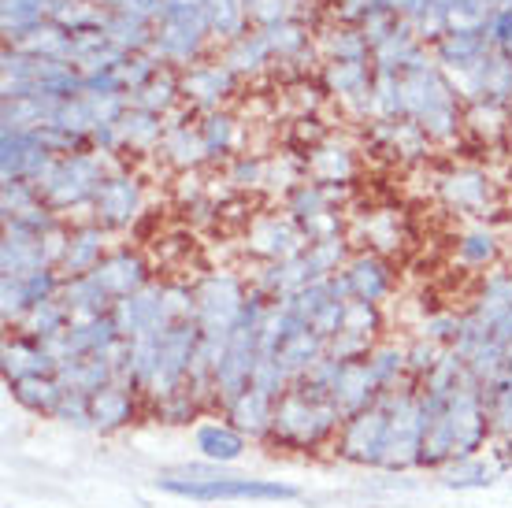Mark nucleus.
<instances>
[{
    "mask_svg": "<svg viewBox=\"0 0 512 508\" xmlns=\"http://www.w3.org/2000/svg\"><path fill=\"white\" fill-rule=\"evenodd\" d=\"M379 327H383L379 305H368V301H346V316H342V334H357V338H368V342H375Z\"/></svg>",
    "mask_w": 512,
    "mask_h": 508,
    "instance_id": "nucleus-21",
    "label": "nucleus"
},
{
    "mask_svg": "<svg viewBox=\"0 0 512 508\" xmlns=\"http://www.w3.org/2000/svg\"><path fill=\"white\" fill-rule=\"evenodd\" d=\"M93 208H97V223H101V227H130L141 212L138 178H130V175L104 178L97 197H93Z\"/></svg>",
    "mask_w": 512,
    "mask_h": 508,
    "instance_id": "nucleus-11",
    "label": "nucleus"
},
{
    "mask_svg": "<svg viewBox=\"0 0 512 508\" xmlns=\"http://www.w3.org/2000/svg\"><path fill=\"white\" fill-rule=\"evenodd\" d=\"M494 442V427H490V408L483 382L464 375L457 390L446 397V405L438 412L427 438H423V464L420 468L442 471L453 460L483 457V449Z\"/></svg>",
    "mask_w": 512,
    "mask_h": 508,
    "instance_id": "nucleus-1",
    "label": "nucleus"
},
{
    "mask_svg": "<svg viewBox=\"0 0 512 508\" xmlns=\"http://www.w3.org/2000/svg\"><path fill=\"white\" fill-rule=\"evenodd\" d=\"M104 260V234L101 227H78L67 234V245H64V256H60V264L56 271L67 279H82V275H93L97 264Z\"/></svg>",
    "mask_w": 512,
    "mask_h": 508,
    "instance_id": "nucleus-15",
    "label": "nucleus"
},
{
    "mask_svg": "<svg viewBox=\"0 0 512 508\" xmlns=\"http://www.w3.org/2000/svg\"><path fill=\"white\" fill-rule=\"evenodd\" d=\"M227 420L238 427V431L249 438V442H268L271 438V423H275V401L264 397L260 390H242V394L234 397L231 405L219 408Z\"/></svg>",
    "mask_w": 512,
    "mask_h": 508,
    "instance_id": "nucleus-14",
    "label": "nucleus"
},
{
    "mask_svg": "<svg viewBox=\"0 0 512 508\" xmlns=\"http://www.w3.org/2000/svg\"><path fill=\"white\" fill-rule=\"evenodd\" d=\"M342 423L346 420H342V412L331 405V397L316 394V390H305L301 382H294V386L275 401V423H271L268 442L282 445V449L312 453V449L334 445Z\"/></svg>",
    "mask_w": 512,
    "mask_h": 508,
    "instance_id": "nucleus-2",
    "label": "nucleus"
},
{
    "mask_svg": "<svg viewBox=\"0 0 512 508\" xmlns=\"http://www.w3.org/2000/svg\"><path fill=\"white\" fill-rule=\"evenodd\" d=\"M386 401V449H383V471H409L423 464V438H427V420H423V401L416 379L397 386Z\"/></svg>",
    "mask_w": 512,
    "mask_h": 508,
    "instance_id": "nucleus-3",
    "label": "nucleus"
},
{
    "mask_svg": "<svg viewBox=\"0 0 512 508\" xmlns=\"http://www.w3.org/2000/svg\"><path fill=\"white\" fill-rule=\"evenodd\" d=\"M197 349H201V331L197 323H179L160 338V349H156L153 371H149V382H145V405H156L164 397H175L186 390V382L193 375V364H197Z\"/></svg>",
    "mask_w": 512,
    "mask_h": 508,
    "instance_id": "nucleus-5",
    "label": "nucleus"
},
{
    "mask_svg": "<svg viewBox=\"0 0 512 508\" xmlns=\"http://www.w3.org/2000/svg\"><path fill=\"white\" fill-rule=\"evenodd\" d=\"M149 412H153L160 423H190L197 420L205 408L197 405V397H190L186 390L175 397H164V401H156V405H149Z\"/></svg>",
    "mask_w": 512,
    "mask_h": 508,
    "instance_id": "nucleus-22",
    "label": "nucleus"
},
{
    "mask_svg": "<svg viewBox=\"0 0 512 508\" xmlns=\"http://www.w3.org/2000/svg\"><path fill=\"white\" fill-rule=\"evenodd\" d=\"M501 471H505V464H494L487 457H464L442 468V486L446 490H487L498 483Z\"/></svg>",
    "mask_w": 512,
    "mask_h": 508,
    "instance_id": "nucleus-18",
    "label": "nucleus"
},
{
    "mask_svg": "<svg viewBox=\"0 0 512 508\" xmlns=\"http://www.w3.org/2000/svg\"><path fill=\"white\" fill-rule=\"evenodd\" d=\"M193 449H197V457L208 460V464L227 468V464H238V460L245 457L249 438L219 412V420H205L193 427Z\"/></svg>",
    "mask_w": 512,
    "mask_h": 508,
    "instance_id": "nucleus-10",
    "label": "nucleus"
},
{
    "mask_svg": "<svg viewBox=\"0 0 512 508\" xmlns=\"http://www.w3.org/2000/svg\"><path fill=\"white\" fill-rule=\"evenodd\" d=\"M498 375H512V349L505 353V360H501V371Z\"/></svg>",
    "mask_w": 512,
    "mask_h": 508,
    "instance_id": "nucleus-26",
    "label": "nucleus"
},
{
    "mask_svg": "<svg viewBox=\"0 0 512 508\" xmlns=\"http://www.w3.org/2000/svg\"><path fill=\"white\" fill-rule=\"evenodd\" d=\"M0 368H4V382H23L34 379V375H56V360L45 353V345L38 338H26V334H12L4 342V353H0Z\"/></svg>",
    "mask_w": 512,
    "mask_h": 508,
    "instance_id": "nucleus-13",
    "label": "nucleus"
},
{
    "mask_svg": "<svg viewBox=\"0 0 512 508\" xmlns=\"http://www.w3.org/2000/svg\"><path fill=\"white\" fill-rule=\"evenodd\" d=\"M104 182V171L93 156H64V160H52L45 167V175L34 182V190L41 193V201L49 208H71V204L93 201Z\"/></svg>",
    "mask_w": 512,
    "mask_h": 508,
    "instance_id": "nucleus-6",
    "label": "nucleus"
},
{
    "mask_svg": "<svg viewBox=\"0 0 512 508\" xmlns=\"http://www.w3.org/2000/svg\"><path fill=\"white\" fill-rule=\"evenodd\" d=\"M334 453L360 468H379L386 449V401L379 397L372 408H364L357 416L342 423V431L331 445Z\"/></svg>",
    "mask_w": 512,
    "mask_h": 508,
    "instance_id": "nucleus-7",
    "label": "nucleus"
},
{
    "mask_svg": "<svg viewBox=\"0 0 512 508\" xmlns=\"http://www.w3.org/2000/svg\"><path fill=\"white\" fill-rule=\"evenodd\" d=\"M93 279H97V286H101V290L112 297V305H116V301H123V297L149 286V267H145V260H141L138 253H127V249H123V253L104 256L101 264H97V271H93Z\"/></svg>",
    "mask_w": 512,
    "mask_h": 508,
    "instance_id": "nucleus-12",
    "label": "nucleus"
},
{
    "mask_svg": "<svg viewBox=\"0 0 512 508\" xmlns=\"http://www.w3.org/2000/svg\"><path fill=\"white\" fill-rule=\"evenodd\" d=\"M8 394H12L15 405H23L26 412H34V416H56V405H60V397H64V386H60L56 375H34V379L12 382Z\"/></svg>",
    "mask_w": 512,
    "mask_h": 508,
    "instance_id": "nucleus-17",
    "label": "nucleus"
},
{
    "mask_svg": "<svg viewBox=\"0 0 512 508\" xmlns=\"http://www.w3.org/2000/svg\"><path fill=\"white\" fill-rule=\"evenodd\" d=\"M349 282V293H353V301H368V305H379L386 293H390V267L379 260V256H357L353 264L342 271Z\"/></svg>",
    "mask_w": 512,
    "mask_h": 508,
    "instance_id": "nucleus-16",
    "label": "nucleus"
},
{
    "mask_svg": "<svg viewBox=\"0 0 512 508\" xmlns=\"http://www.w3.org/2000/svg\"><path fill=\"white\" fill-rule=\"evenodd\" d=\"M156 486L171 497H186L197 505H216V501H297L301 486L279 483V479H249V475H231V471H219L216 479H179V475H160Z\"/></svg>",
    "mask_w": 512,
    "mask_h": 508,
    "instance_id": "nucleus-4",
    "label": "nucleus"
},
{
    "mask_svg": "<svg viewBox=\"0 0 512 508\" xmlns=\"http://www.w3.org/2000/svg\"><path fill=\"white\" fill-rule=\"evenodd\" d=\"M368 368H372V375L383 394H390V390H397V386L412 382L409 349H397V345H375L372 353H368Z\"/></svg>",
    "mask_w": 512,
    "mask_h": 508,
    "instance_id": "nucleus-19",
    "label": "nucleus"
},
{
    "mask_svg": "<svg viewBox=\"0 0 512 508\" xmlns=\"http://www.w3.org/2000/svg\"><path fill=\"white\" fill-rule=\"evenodd\" d=\"M483 390H487L494 442H512V375H498V379L487 382Z\"/></svg>",
    "mask_w": 512,
    "mask_h": 508,
    "instance_id": "nucleus-20",
    "label": "nucleus"
},
{
    "mask_svg": "<svg viewBox=\"0 0 512 508\" xmlns=\"http://www.w3.org/2000/svg\"><path fill=\"white\" fill-rule=\"evenodd\" d=\"M457 253H461L464 264L472 267H487L494 256H498V242L490 238L487 230H475V234H464L461 245H457Z\"/></svg>",
    "mask_w": 512,
    "mask_h": 508,
    "instance_id": "nucleus-24",
    "label": "nucleus"
},
{
    "mask_svg": "<svg viewBox=\"0 0 512 508\" xmlns=\"http://www.w3.org/2000/svg\"><path fill=\"white\" fill-rule=\"evenodd\" d=\"M327 397H331V405L342 412V420L357 416V412H364V408H372L375 401L383 397V390H379V382H375L372 368H368V356H364V360H349V364H342Z\"/></svg>",
    "mask_w": 512,
    "mask_h": 508,
    "instance_id": "nucleus-9",
    "label": "nucleus"
},
{
    "mask_svg": "<svg viewBox=\"0 0 512 508\" xmlns=\"http://www.w3.org/2000/svg\"><path fill=\"white\" fill-rule=\"evenodd\" d=\"M201 141H205V153H223L231 145V123L227 119H208L201 127Z\"/></svg>",
    "mask_w": 512,
    "mask_h": 508,
    "instance_id": "nucleus-25",
    "label": "nucleus"
},
{
    "mask_svg": "<svg viewBox=\"0 0 512 508\" xmlns=\"http://www.w3.org/2000/svg\"><path fill=\"white\" fill-rule=\"evenodd\" d=\"M141 412H149L145 394L127 379H112L104 390H97V394L90 397V420H93V431L97 434L123 431L127 423L138 420Z\"/></svg>",
    "mask_w": 512,
    "mask_h": 508,
    "instance_id": "nucleus-8",
    "label": "nucleus"
},
{
    "mask_svg": "<svg viewBox=\"0 0 512 508\" xmlns=\"http://www.w3.org/2000/svg\"><path fill=\"white\" fill-rule=\"evenodd\" d=\"M52 420L71 423V427H78V431H93L90 397L75 394V390H64V397H60V405H56V416H52Z\"/></svg>",
    "mask_w": 512,
    "mask_h": 508,
    "instance_id": "nucleus-23",
    "label": "nucleus"
}]
</instances>
